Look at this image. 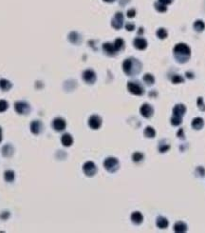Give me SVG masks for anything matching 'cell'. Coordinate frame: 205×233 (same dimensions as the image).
Returning a JSON list of instances; mask_svg holds the SVG:
<instances>
[{
    "mask_svg": "<svg viewBox=\"0 0 205 233\" xmlns=\"http://www.w3.org/2000/svg\"><path fill=\"white\" fill-rule=\"evenodd\" d=\"M174 57L179 63H185L191 56V50L188 45L184 43H179L174 47L173 50Z\"/></svg>",
    "mask_w": 205,
    "mask_h": 233,
    "instance_id": "6da1fadb",
    "label": "cell"
},
{
    "mask_svg": "<svg viewBox=\"0 0 205 233\" xmlns=\"http://www.w3.org/2000/svg\"><path fill=\"white\" fill-rule=\"evenodd\" d=\"M123 70L129 76H134L138 74L142 70V64L139 60H137L133 57L125 59L123 63Z\"/></svg>",
    "mask_w": 205,
    "mask_h": 233,
    "instance_id": "7a4b0ae2",
    "label": "cell"
},
{
    "mask_svg": "<svg viewBox=\"0 0 205 233\" xmlns=\"http://www.w3.org/2000/svg\"><path fill=\"white\" fill-rule=\"evenodd\" d=\"M104 166L108 172L114 173L119 170L120 163H119L118 159L115 157H107L104 162Z\"/></svg>",
    "mask_w": 205,
    "mask_h": 233,
    "instance_id": "3957f363",
    "label": "cell"
},
{
    "mask_svg": "<svg viewBox=\"0 0 205 233\" xmlns=\"http://www.w3.org/2000/svg\"><path fill=\"white\" fill-rule=\"evenodd\" d=\"M14 109L18 114L25 115L30 112V107L28 103L24 101H18L14 104Z\"/></svg>",
    "mask_w": 205,
    "mask_h": 233,
    "instance_id": "277c9868",
    "label": "cell"
},
{
    "mask_svg": "<svg viewBox=\"0 0 205 233\" xmlns=\"http://www.w3.org/2000/svg\"><path fill=\"white\" fill-rule=\"evenodd\" d=\"M83 171H84V173L86 176L92 177V176H94L97 173V166H96V165L93 162L88 161V162H86V163L84 164V166H83Z\"/></svg>",
    "mask_w": 205,
    "mask_h": 233,
    "instance_id": "5b68a950",
    "label": "cell"
},
{
    "mask_svg": "<svg viewBox=\"0 0 205 233\" xmlns=\"http://www.w3.org/2000/svg\"><path fill=\"white\" fill-rule=\"evenodd\" d=\"M127 90L130 93L135 95H142L144 92L143 88L137 82H128L127 83Z\"/></svg>",
    "mask_w": 205,
    "mask_h": 233,
    "instance_id": "8992f818",
    "label": "cell"
},
{
    "mask_svg": "<svg viewBox=\"0 0 205 233\" xmlns=\"http://www.w3.org/2000/svg\"><path fill=\"white\" fill-rule=\"evenodd\" d=\"M66 127V122L62 117H56L52 121V128L56 131H63Z\"/></svg>",
    "mask_w": 205,
    "mask_h": 233,
    "instance_id": "52a82bcc",
    "label": "cell"
},
{
    "mask_svg": "<svg viewBox=\"0 0 205 233\" xmlns=\"http://www.w3.org/2000/svg\"><path fill=\"white\" fill-rule=\"evenodd\" d=\"M83 79L87 84H94L97 79L96 73L92 70H86L83 72Z\"/></svg>",
    "mask_w": 205,
    "mask_h": 233,
    "instance_id": "ba28073f",
    "label": "cell"
},
{
    "mask_svg": "<svg viewBox=\"0 0 205 233\" xmlns=\"http://www.w3.org/2000/svg\"><path fill=\"white\" fill-rule=\"evenodd\" d=\"M111 25L114 29L120 30L123 25V14L122 13H117L115 15H114V17L111 21Z\"/></svg>",
    "mask_w": 205,
    "mask_h": 233,
    "instance_id": "9c48e42d",
    "label": "cell"
},
{
    "mask_svg": "<svg viewBox=\"0 0 205 233\" xmlns=\"http://www.w3.org/2000/svg\"><path fill=\"white\" fill-rule=\"evenodd\" d=\"M30 131L33 133L34 135H38L42 132L44 126L42 124V122L40 120H34L30 123Z\"/></svg>",
    "mask_w": 205,
    "mask_h": 233,
    "instance_id": "30bf717a",
    "label": "cell"
},
{
    "mask_svg": "<svg viewBox=\"0 0 205 233\" xmlns=\"http://www.w3.org/2000/svg\"><path fill=\"white\" fill-rule=\"evenodd\" d=\"M88 126L92 129H98L102 126V118L98 115H91L88 119Z\"/></svg>",
    "mask_w": 205,
    "mask_h": 233,
    "instance_id": "8fae6325",
    "label": "cell"
},
{
    "mask_svg": "<svg viewBox=\"0 0 205 233\" xmlns=\"http://www.w3.org/2000/svg\"><path fill=\"white\" fill-rule=\"evenodd\" d=\"M140 112H141V114H142L143 117H145V118H150V117L153 115V113H154V108H152L151 105H149L148 103H144V104L141 107V108H140Z\"/></svg>",
    "mask_w": 205,
    "mask_h": 233,
    "instance_id": "7c38bea8",
    "label": "cell"
},
{
    "mask_svg": "<svg viewBox=\"0 0 205 233\" xmlns=\"http://www.w3.org/2000/svg\"><path fill=\"white\" fill-rule=\"evenodd\" d=\"M133 45H134V47H135L137 50L143 51V50L146 49V47H147V41H146L144 38L137 37V38H135L134 41H133Z\"/></svg>",
    "mask_w": 205,
    "mask_h": 233,
    "instance_id": "4fadbf2b",
    "label": "cell"
},
{
    "mask_svg": "<svg viewBox=\"0 0 205 233\" xmlns=\"http://www.w3.org/2000/svg\"><path fill=\"white\" fill-rule=\"evenodd\" d=\"M102 50H104V51L108 54V55H115L118 51L117 50L115 49V47H114V44L113 43H105L104 45H102Z\"/></svg>",
    "mask_w": 205,
    "mask_h": 233,
    "instance_id": "5bb4252c",
    "label": "cell"
},
{
    "mask_svg": "<svg viewBox=\"0 0 205 233\" xmlns=\"http://www.w3.org/2000/svg\"><path fill=\"white\" fill-rule=\"evenodd\" d=\"M186 112V107L183 104H178L173 108V115L182 117Z\"/></svg>",
    "mask_w": 205,
    "mask_h": 233,
    "instance_id": "9a60e30c",
    "label": "cell"
},
{
    "mask_svg": "<svg viewBox=\"0 0 205 233\" xmlns=\"http://www.w3.org/2000/svg\"><path fill=\"white\" fill-rule=\"evenodd\" d=\"M131 221H132V223L133 224H135V225H141L142 223H143V214L141 213V212H139V211H135V212H133L132 214H131Z\"/></svg>",
    "mask_w": 205,
    "mask_h": 233,
    "instance_id": "2e32d148",
    "label": "cell"
},
{
    "mask_svg": "<svg viewBox=\"0 0 205 233\" xmlns=\"http://www.w3.org/2000/svg\"><path fill=\"white\" fill-rule=\"evenodd\" d=\"M204 126V120L201 117H196L194 118L192 121V127L194 129L196 130H199L203 128Z\"/></svg>",
    "mask_w": 205,
    "mask_h": 233,
    "instance_id": "e0dca14e",
    "label": "cell"
},
{
    "mask_svg": "<svg viewBox=\"0 0 205 233\" xmlns=\"http://www.w3.org/2000/svg\"><path fill=\"white\" fill-rule=\"evenodd\" d=\"M61 142L63 144V146L65 147H70L73 143V138L70 134V133H64L61 138Z\"/></svg>",
    "mask_w": 205,
    "mask_h": 233,
    "instance_id": "ac0fdd59",
    "label": "cell"
},
{
    "mask_svg": "<svg viewBox=\"0 0 205 233\" xmlns=\"http://www.w3.org/2000/svg\"><path fill=\"white\" fill-rule=\"evenodd\" d=\"M156 225L159 228H162V229H164L168 227L169 225V222L168 220L163 217V216H159L156 220Z\"/></svg>",
    "mask_w": 205,
    "mask_h": 233,
    "instance_id": "d6986e66",
    "label": "cell"
},
{
    "mask_svg": "<svg viewBox=\"0 0 205 233\" xmlns=\"http://www.w3.org/2000/svg\"><path fill=\"white\" fill-rule=\"evenodd\" d=\"M14 151V149L13 146L10 145V144H7V145H5L2 148V155H3L4 157H10V156H13Z\"/></svg>",
    "mask_w": 205,
    "mask_h": 233,
    "instance_id": "ffe728a7",
    "label": "cell"
},
{
    "mask_svg": "<svg viewBox=\"0 0 205 233\" xmlns=\"http://www.w3.org/2000/svg\"><path fill=\"white\" fill-rule=\"evenodd\" d=\"M187 230V225L182 221H179L174 225V231L177 233H182Z\"/></svg>",
    "mask_w": 205,
    "mask_h": 233,
    "instance_id": "44dd1931",
    "label": "cell"
},
{
    "mask_svg": "<svg viewBox=\"0 0 205 233\" xmlns=\"http://www.w3.org/2000/svg\"><path fill=\"white\" fill-rule=\"evenodd\" d=\"M143 134L146 138H154L156 136V130L154 129V128L148 126L144 129Z\"/></svg>",
    "mask_w": 205,
    "mask_h": 233,
    "instance_id": "7402d4cb",
    "label": "cell"
},
{
    "mask_svg": "<svg viewBox=\"0 0 205 233\" xmlns=\"http://www.w3.org/2000/svg\"><path fill=\"white\" fill-rule=\"evenodd\" d=\"M11 87H13V85H11V83L7 80V79H1L0 80V88H1L2 91L4 92H8L10 91Z\"/></svg>",
    "mask_w": 205,
    "mask_h": 233,
    "instance_id": "603a6c76",
    "label": "cell"
},
{
    "mask_svg": "<svg viewBox=\"0 0 205 233\" xmlns=\"http://www.w3.org/2000/svg\"><path fill=\"white\" fill-rule=\"evenodd\" d=\"M15 178V173L13 170H6L4 172V179L8 183H11Z\"/></svg>",
    "mask_w": 205,
    "mask_h": 233,
    "instance_id": "cb8c5ba5",
    "label": "cell"
},
{
    "mask_svg": "<svg viewBox=\"0 0 205 233\" xmlns=\"http://www.w3.org/2000/svg\"><path fill=\"white\" fill-rule=\"evenodd\" d=\"M194 29H195V31H199V32H200V31H204V29H205V24H204V22L202 21V20H197V21H195V23H194Z\"/></svg>",
    "mask_w": 205,
    "mask_h": 233,
    "instance_id": "d4e9b609",
    "label": "cell"
},
{
    "mask_svg": "<svg viewBox=\"0 0 205 233\" xmlns=\"http://www.w3.org/2000/svg\"><path fill=\"white\" fill-rule=\"evenodd\" d=\"M143 82H144L146 85H148V86H150V85L154 84V82H155V78H154V76H153L152 74H150V73H146V74H144V75H143Z\"/></svg>",
    "mask_w": 205,
    "mask_h": 233,
    "instance_id": "484cf974",
    "label": "cell"
},
{
    "mask_svg": "<svg viewBox=\"0 0 205 233\" xmlns=\"http://www.w3.org/2000/svg\"><path fill=\"white\" fill-rule=\"evenodd\" d=\"M113 44H114V47H115V49L117 50V51H120L124 47V41L122 38H117L115 41L113 42Z\"/></svg>",
    "mask_w": 205,
    "mask_h": 233,
    "instance_id": "4316f807",
    "label": "cell"
},
{
    "mask_svg": "<svg viewBox=\"0 0 205 233\" xmlns=\"http://www.w3.org/2000/svg\"><path fill=\"white\" fill-rule=\"evenodd\" d=\"M144 155L142 152H134L132 155V160L135 163H140L143 160Z\"/></svg>",
    "mask_w": 205,
    "mask_h": 233,
    "instance_id": "83f0119b",
    "label": "cell"
},
{
    "mask_svg": "<svg viewBox=\"0 0 205 233\" xmlns=\"http://www.w3.org/2000/svg\"><path fill=\"white\" fill-rule=\"evenodd\" d=\"M164 142H165V141L159 142V151L162 152V153L166 152V151L170 149V145H169V144H166V143H164Z\"/></svg>",
    "mask_w": 205,
    "mask_h": 233,
    "instance_id": "f1b7e54d",
    "label": "cell"
},
{
    "mask_svg": "<svg viewBox=\"0 0 205 233\" xmlns=\"http://www.w3.org/2000/svg\"><path fill=\"white\" fill-rule=\"evenodd\" d=\"M167 35H168V32H167V31H166L165 29H163V28H161V29H159V30L157 31V36H158L159 39H164V38L167 37Z\"/></svg>",
    "mask_w": 205,
    "mask_h": 233,
    "instance_id": "f546056e",
    "label": "cell"
},
{
    "mask_svg": "<svg viewBox=\"0 0 205 233\" xmlns=\"http://www.w3.org/2000/svg\"><path fill=\"white\" fill-rule=\"evenodd\" d=\"M170 122H171V124H172L173 126H176V127L179 126L181 124V122H182V117L173 115L172 118H171V120H170Z\"/></svg>",
    "mask_w": 205,
    "mask_h": 233,
    "instance_id": "4dcf8cb0",
    "label": "cell"
},
{
    "mask_svg": "<svg viewBox=\"0 0 205 233\" xmlns=\"http://www.w3.org/2000/svg\"><path fill=\"white\" fill-rule=\"evenodd\" d=\"M155 8H156V10H158V12H161V13H163L167 10L166 5H164L163 3H159V1L157 3H155Z\"/></svg>",
    "mask_w": 205,
    "mask_h": 233,
    "instance_id": "1f68e13d",
    "label": "cell"
},
{
    "mask_svg": "<svg viewBox=\"0 0 205 233\" xmlns=\"http://www.w3.org/2000/svg\"><path fill=\"white\" fill-rule=\"evenodd\" d=\"M9 104L5 100H0V112H4L8 109Z\"/></svg>",
    "mask_w": 205,
    "mask_h": 233,
    "instance_id": "d6a6232c",
    "label": "cell"
},
{
    "mask_svg": "<svg viewBox=\"0 0 205 233\" xmlns=\"http://www.w3.org/2000/svg\"><path fill=\"white\" fill-rule=\"evenodd\" d=\"M172 82L174 84H179V83H182L184 82V79L182 78L180 75H174L173 78H172Z\"/></svg>",
    "mask_w": 205,
    "mask_h": 233,
    "instance_id": "836d02e7",
    "label": "cell"
},
{
    "mask_svg": "<svg viewBox=\"0 0 205 233\" xmlns=\"http://www.w3.org/2000/svg\"><path fill=\"white\" fill-rule=\"evenodd\" d=\"M197 103H198V106H199V109H201V110H203V112H204V110H205V105L203 103V99L201 97H199Z\"/></svg>",
    "mask_w": 205,
    "mask_h": 233,
    "instance_id": "e575fe53",
    "label": "cell"
},
{
    "mask_svg": "<svg viewBox=\"0 0 205 233\" xmlns=\"http://www.w3.org/2000/svg\"><path fill=\"white\" fill-rule=\"evenodd\" d=\"M196 173L199 174V176H200V177H204V175H205L204 168H202V166H199V168H197V170H196Z\"/></svg>",
    "mask_w": 205,
    "mask_h": 233,
    "instance_id": "d590c367",
    "label": "cell"
},
{
    "mask_svg": "<svg viewBox=\"0 0 205 233\" xmlns=\"http://www.w3.org/2000/svg\"><path fill=\"white\" fill-rule=\"evenodd\" d=\"M125 29H127V31H132L135 29V25L133 23H127V25H125Z\"/></svg>",
    "mask_w": 205,
    "mask_h": 233,
    "instance_id": "8d00e7d4",
    "label": "cell"
},
{
    "mask_svg": "<svg viewBox=\"0 0 205 233\" xmlns=\"http://www.w3.org/2000/svg\"><path fill=\"white\" fill-rule=\"evenodd\" d=\"M135 15H136V10H135L134 9H131V10H129L128 12H127V16H128V17L132 18V17H134Z\"/></svg>",
    "mask_w": 205,
    "mask_h": 233,
    "instance_id": "74e56055",
    "label": "cell"
},
{
    "mask_svg": "<svg viewBox=\"0 0 205 233\" xmlns=\"http://www.w3.org/2000/svg\"><path fill=\"white\" fill-rule=\"evenodd\" d=\"M172 1H173V0H159V3H163V4H164V5L171 4V3H172Z\"/></svg>",
    "mask_w": 205,
    "mask_h": 233,
    "instance_id": "f35d334b",
    "label": "cell"
},
{
    "mask_svg": "<svg viewBox=\"0 0 205 233\" xmlns=\"http://www.w3.org/2000/svg\"><path fill=\"white\" fill-rule=\"evenodd\" d=\"M178 136H179V138H184V133H183V129H180L179 130Z\"/></svg>",
    "mask_w": 205,
    "mask_h": 233,
    "instance_id": "ab89813d",
    "label": "cell"
},
{
    "mask_svg": "<svg viewBox=\"0 0 205 233\" xmlns=\"http://www.w3.org/2000/svg\"><path fill=\"white\" fill-rule=\"evenodd\" d=\"M186 76L188 77V78H193V77H194L193 73H190L189 72H186Z\"/></svg>",
    "mask_w": 205,
    "mask_h": 233,
    "instance_id": "60d3db41",
    "label": "cell"
},
{
    "mask_svg": "<svg viewBox=\"0 0 205 233\" xmlns=\"http://www.w3.org/2000/svg\"><path fill=\"white\" fill-rule=\"evenodd\" d=\"M2 139H3V137H2V129H1V127H0V143H1Z\"/></svg>",
    "mask_w": 205,
    "mask_h": 233,
    "instance_id": "b9f144b4",
    "label": "cell"
},
{
    "mask_svg": "<svg viewBox=\"0 0 205 233\" xmlns=\"http://www.w3.org/2000/svg\"><path fill=\"white\" fill-rule=\"evenodd\" d=\"M106 2H109V3H111V2H113V1H115V0H105Z\"/></svg>",
    "mask_w": 205,
    "mask_h": 233,
    "instance_id": "7bdbcfd3",
    "label": "cell"
}]
</instances>
